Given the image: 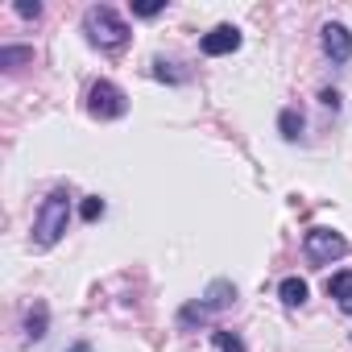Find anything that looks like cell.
I'll list each match as a JSON object with an SVG mask.
<instances>
[{"label":"cell","mask_w":352,"mask_h":352,"mask_svg":"<svg viewBox=\"0 0 352 352\" xmlns=\"http://www.w3.org/2000/svg\"><path fill=\"white\" fill-rule=\"evenodd\" d=\"M67 224H71V195L58 187V191H50V195L42 199V208H38V220H34V245H38V249H54V245L63 241Z\"/></svg>","instance_id":"cell-1"},{"label":"cell","mask_w":352,"mask_h":352,"mask_svg":"<svg viewBox=\"0 0 352 352\" xmlns=\"http://www.w3.org/2000/svg\"><path fill=\"white\" fill-rule=\"evenodd\" d=\"M83 34H87V42L100 46V50H120V46L129 42V25H124V17H120L112 5H91V9L83 13Z\"/></svg>","instance_id":"cell-2"},{"label":"cell","mask_w":352,"mask_h":352,"mask_svg":"<svg viewBox=\"0 0 352 352\" xmlns=\"http://www.w3.org/2000/svg\"><path fill=\"white\" fill-rule=\"evenodd\" d=\"M87 112H91L96 120H120V116L129 112V100H124V91H120L112 79H96V83L87 87Z\"/></svg>","instance_id":"cell-3"},{"label":"cell","mask_w":352,"mask_h":352,"mask_svg":"<svg viewBox=\"0 0 352 352\" xmlns=\"http://www.w3.org/2000/svg\"><path fill=\"white\" fill-rule=\"evenodd\" d=\"M302 253H307L311 265H331V261H340L348 253V241L336 228H311L307 241H302Z\"/></svg>","instance_id":"cell-4"},{"label":"cell","mask_w":352,"mask_h":352,"mask_svg":"<svg viewBox=\"0 0 352 352\" xmlns=\"http://www.w3.org/2000/svg\"><path fill=\"white\" fill-rule=\"evenodd\" d=\"M319 46H323V54L340 67V63H348L352 58V34H348V25H340V21H327L323 30H319Z\"/></svg>","instance_id":"cell-5"},{"label":"cell","mask_w":352,"mask_h":352,"mask_svg":"<svg viewBox=\"0 0 352 352\" xmlns=\"http://www.w3.org/2000/svg\"><path fill=\"white\" fill-rule=\"evenodd\" d=\"M199 50H204L208 58H224V54L241 50V30H236V25H216V30H208V34H204Z\"/></svg>","instance_id":"cell-6"},{"label":"cell","mask_w":352,"mask_h":352,"mask_svg":"<svg viewBox=\"0 0 352 352\" xmlns=\"http://www.w3.org/2000/svg\"><path fill=\"white\" fill-rule=\"evenodd\" d=\"M199 302H204L212 315H220V311H228V307L236 302V286H232L228 278H216V282L204 290V298H199Z\"/></svg>","instance_id":"cell-7"},{"label":"cell","mask_w":352,"mask_h":352,"mask_svg":"<svg viewBox=\"0 0 352 352\" xmlns=\"http://www.w3.org/2000/svg\"><path fill=\"white\" fill-rule=\"evenodd\" d=\"M46 331H50V307L46 302H34L30 311H25V340H46Z\"/></svg>","instance_id":"cell-8"},{"label":"cell","mask_w":352,"mask_h":352,"mask_svg":"<svg viewBox=\"0 0 352 352\" xmlns=\"http://www.w3.org/2000/svg\"><path fill=\"white\" fill-rule=\"evenodd\" d=\"M327 294L340 302V307H352V270H340L327 278Z\"/></svg>","instance_id":"cell-9"},{"label":"cell","mask_w":352,"mask_h":352,"mask_svg":"<svg viewBox=\"0 0 352 352\" xmlns=\"http://www.w3.org/2000/svg\"><path fill=\"white\" fill-rule=\"evenodd\" d=\"M302 124H307V120H302L298 108H282V112H278V133H282L286 141H298V137H302Z\"/></svg>","instance_id":"cell-10"},{"label":"cell","mask_w":352,"mask_h":352,"mask_svg":"<svg viewBox=\"0 0 352 352\" xmlns=\"http://www.w3.org/2000/svg\"><path fill=\"white\" fill-rule=\"evenodd\" d=\"M307 294H311V290H307V282H302V278H282V286H278V298H282L286 307H302V302H307Z\"/></svg>","instance_id":"cell-11"},{"label":"cell","mask_w":352,"mask_h":352,"mask_svg":"<svg viewBox=\"0 0 352 352\" xmlns=\"http://www.w3.org/2000/svg\"><path fill=\"white\" fill-rule=\"evenodd\" d=\"M21 63H34L30 46H0V67H5V71H17Z\"/></svg>","instance_id":"cell-12"},{"label":"cell","mask_w":352,"mask_h":352,"mask_svg":"<svg viewBox=\"0 0 352 352\" xmlns=\"http://www.w3.org/2000/svg\"><path fill=\"white\" fill-rule=\"evenodd\" d=\"M212 340H216V348H220V352H245V340H241L236 331L216 327V331H212Z\"/></svg>","instance_id":"cell-13"},{"label":"cell","mask_w":352,"mask_h":352,"mask_svg":"<svg viewBox=\"0 0 352 352\" xmlns=\"http://www.w3.org/2000/svg\"><path fill=\"white\" fill-rule=\"evenodd\" d=\"M79 216H83L87 224H96V220L104 216V199H100V195H87V199H83V208H79Z\"/></svg>","instance_id":"cell-14"},{"label":"cell","mask_w":352,"mask_h":352,"mask_svg":"<svg viewBox=\"0 0 352 352\" xmlns=\"http://www.w3.org/2000/svg\"><path fill=\"white\" fill-rule=\"evenodd\" d=\"M174 63H166V58H153V75L162 79V83H183V75L179 71H170Z\"/></svg>","instance_id":"cell-15"},{"label":"cell","mask_w":352,"mask_h":352,"mask_svg":"<svg viewBox=\"0 0 352 352\" xmlns=\"http://www.w3.org/2000/svg\"><path fill=\"white\" fill-rule=\"evenodd\" d=\"M162 9H166V0H153V5H133V13H137V17H157Z\"/></svg>","instance_id":"cell-16"},{"label":"cell","mask_w":352,"mask_h":352,"mask_svg":"<svg viewBox=\"0 0 352 352\" xmlns=\"http://www.w3.org/2000/svg\"><path fill=\"white\" fill-rule=\"evenodd\" d=\"M17 13H21V17H34V21H38V17H42V5H38V0H34V5H30V0H17Z\"/></svg>","instance_id":"cell-17"},{"label":"cell","mask_w":352,"mask_h":352,"mask_svg":"<svg viewBox=\"0 0 352 352\" xmlns=\"http://www.w3.org/2000/svg\"><path fill=\"white\" fill-rule=\"evenodd\" d=\"M319 100H323L327 108H340V91H319Z\"/></svg>","instance_id":"cell-18"},{"label":"cell","mask_w":352,"mask_h":352,"mask_svg":"<svg viewBox=\"0 0 352 352\" xmlns=\"http://www.w3.org/2000/svg\"><path fill=\"white\" fill-rule=\"evenodd\" d=\"M67 352H91V344H83V340H79V344H71Z\"/></svg>","instance_id":"cell-19"}]
</instances>
